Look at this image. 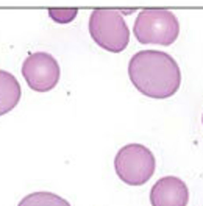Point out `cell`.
Returning <instances> with one entry per match:
<instances>
[{
  "label": "cell",
  "instance_id": "obj_1",
  "mask_svg": "<svg viewBox=\"0 0 203 206\" xmlns=\"http://www.w3.org/2000/svg\"><path fill=\"white\" fill-rule=\"evenodd\" d=\"M128 77L141 94L150 98H169L181 85V70L169 53L141 50L128 63Z\"/></svg>",
  "mask_w": 203,
  "mask_h": 206
},
{
  "label": "cell",
  "instance_id": "obj_6",
  "mask_svg": "<svg viewBox=\"0 0 203 206\" xmlns=\"http://www.w3.org/2000/svg\"><path fill=\"white\" fill-rule=\"evenodd\" d=\"M189 190L185 181L177 177H164L153 184L150 190L152 206H186Z\"/></svg>",
  "mask_w": 203,
  "mask_h": 206
},
{
  "label": "cell",
  "instance_id": "obj_2",
  "mask_svg": "<svg viewBox=\"0 0 203 206\" xmlns=\"http://www.w3.org/2000/svg\"><path fill=\"white\" fill-rule=\"evenodd\" d=\"M133 33L141 44L170 45L180 34V22L169 10L145 8L137 14Z\"/></svg>",
  "mask_w": 203,
  "mask_h": 206
},
{
  "label": "cell",
  "instance_id": "obj_5",
  "mask_svg": "<svg viewBox=\"0 0 203 206\" xmlns=\"http://www.w3.org/2000/svg\"><path fill=\"white\" fill-rule=\"evenodd\" d=\"M22 75L27 85L36 92H49L58 85L61 69L50 53L36 52L28 55L22 64Z\"/></svg>",
  "mask_w": 203,
  "mask_h": 206
},
{
  "label": "cell",
  "instance_id": "obj_4",
  "mask_svg": "<svg viewBox=\"0 0 203 206\" xmlns=\"http://www.w3.org/2000/svg\"><path fill=\"white\" fill-rule=\"evenodd\" d=\"M155 156L145 145L128 144L117 151L114 169L117 177L130 186H142L155 173Z\"/></svg>",
  "mask_w": 203,
  "mask_h": 206
},
{
  "label": "cell",
  "instance_id": "obj_7",
  "mask_svg": "<svg viewBox=\"0 0 203 206\" xmlns=\"http://www.w3.org/2000/svg\"><path fill=\"white\" fill-rule=\"evenodd\" d=\"M21 95L22 91L17 78L6 70H0V116L16 108Z\"/></svg>",
  "mask_w": 203,
  "mask_h": 206
},
{
  "label": "cell",
  "instance_id": "obj_8",
  "mask_svg": "<svg viewBox=\"0 0 203 206\" xmlns=\"http://www.w3.org/2000/svg\"><path fill=\"white\" fill-rule=\"evenodd\" d=\"M17 206H70V203L52 192H34L24 197Z\"/></svg>",
  "mask_w": 203,
  "mask_h": 206
},
{
  "label": "cell",
  "instance_id": "obj_3",
  "mask_svg": "<svg viewBox=\"0 0 203 206\" xmlns=\"http://www.w3.org/2000/svg\"><path fill=\"white\" fill-rule=\"evenodd\" d=\"M89 34L98 47L108 52H124L130 42V30L119 10L97 8L89 17Z\"/></svg>",
  "mask_w": 203,
  "mask_h": 206
},
{
  "label": "cell",
  "instance_id": "obj_9",
  "mask_svg": "<svg viewBox=\"0 0 203 206\" xmlns=\"http://www.w3.org/2000/svg\"><path fill=\"white\" fill-rule=\"evenodd\" d=\"M78 10L77 8H52L49 10V16L58 24H69L77 17Z\"/></svg>",
  "mask_w": 203,
  "mask_h": 206
}]
</instances>
